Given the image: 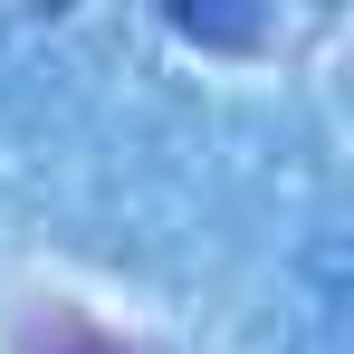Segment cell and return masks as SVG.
Masks as SVG:
<instances>
[{
    "label": "cell",
    "instance_id": "cell-1",
    "mask_svg": "<svg viewBox=\"0 0 354 354\" xmlns=\"http://www.w3.org/2000/svg\"><path fill=\"white\" fill-rule=\"evenodd\" d=\"M58 354H124V345H106V335H86V326H58Z\"/></svg>",
    "mask_w": 354,
    "mask_h": 354
}]
</instances>
